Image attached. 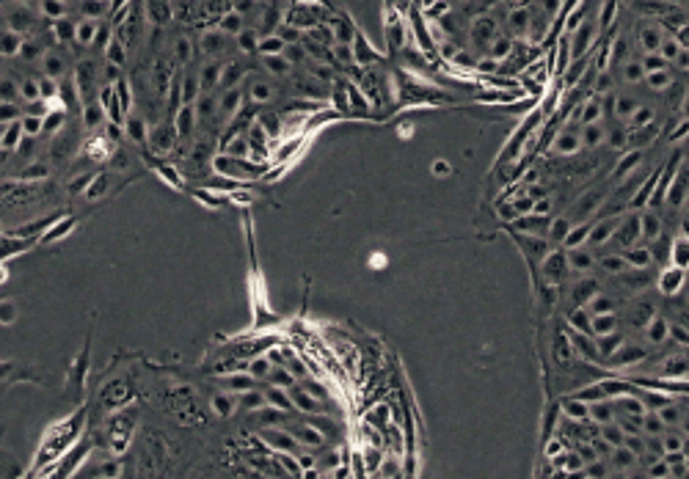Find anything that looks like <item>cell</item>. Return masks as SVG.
I'll list each match as a JSON object with an SVG mask.
<instances>
[{"mask_svg":"<svg viewBox=\"0 0 689 479\" xmlns=\"http://www.w3.org/2000/svg\"><path fill=\"white\" fill-rule=\"evenodd\" d=\"M403 378L364 331L279 322L194 364L113 358L72 477H378L417 460Z\"/></svg>","mask_w":689,"mask_h":479,"instance_id":"cell-1","label":"cell"},{"mask_svg":"<svg viewBox=\"0 0 689 479\" xmlns=\"http://www.w3.org/2000/svg\"><path fill=\"white\" fill-rule=\"evenodd\" d=\"M125 75L146 171L201 201L279 182L331 124L414 108L342 0H135Z\"/></svg>","mask_w":689,"mask_h":479,"instance_id":"cell-2","label":"cell"},{"mask_svg":"<svg viewBox=\"0 0 689 479\" xmlns=\"http://www.w3.org/2000/svg\"><path fill=\"white\" fill-rule=\"evenodd\" d=\"M689 135V0H576L480 221L541 243L628 204Z\"/></svg>","mask_w":689,"mask_h":479,"instance_id":"cell-3","label":"cell"},{"mask_svg":"<svg viewBox=\"0 0 689 479\" xmlns=\"http://www.w3.org/2000/svg\"><path fill=\"white\" fill-rule=\"evenodd\" d=\"M135 0H3V243L39 245L146 171L130 135Z\"/></svg>","mask_w":689,"mask_h":479,"instance_id":"cell-4","label":"cell"},{"mask_svg":"<svg viewBox=\"0 0 689 479\" xmlns=\"http://www.w3.org/2000/svg\"><path fill=\"white\" fill-rule=\"evenodd\" d=\"M576 0H389L386 53L419 105L535 99Z\"/></svg>","mask_w":689,"mask_h":479,"instance_id":"cell-5","label":"cell"},{"mask_svg":"<svg viewBox=\"0 0 689 479\" xmlns=\"http://www.w3.org/2000/svg\"><path fill=\"white\" fill-rule=\"evenodd\" d=\"M538 477H689V383L607 378L543 400Z\"/></svg>","mask_w":689,"mask_h":479,"instance_id":"cell-6","label":"cell"}]
</instances>
